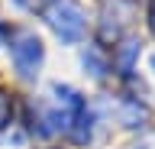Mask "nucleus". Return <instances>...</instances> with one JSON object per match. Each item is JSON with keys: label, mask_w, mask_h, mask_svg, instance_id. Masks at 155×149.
Masks as SVG:
<instances>
[{"label": "nucleus", "mask_w": 155, "mask_h": 149, "mask_svg": "<svg viewBox=\"0 0 155 149\" xmlns=\"http://www.w3.org/2000/svg\"><path fill=\"white\" fill-rule=\"evenodd\" d=\"M48 23L58 29L61 39H78L81 36V26H84L81 10H78L71 0H58L55 7H52V13H48Z\"/></svg>", "instance_id": "f257e3e1"}, {"label": "nucleus", "mask_w": 155, "mask_h": 149, "mask_svg": "<svg viewBox=\"0 0 155 149\" xmlns=\"http://www.w3.org/2000/svg\"><path fill=\"white\" fill-rule=\"evenodd\" d=\"M10 52H13V62H16V68L23 75H32L39 68V62H42V42L36 36H19Z\"/></svg>", "instance_id": "f03ea898"}, {"label": "nucleus", "mask_w": 155, "mask_h": 149, "mask_svg": "<svg viewBox=\"0 0 155 149\" xmlns=\"http://www.w3.org/2000/svg\"><path fill=\"white\" fill-rule=\"evenodd\" d=\"M3 113H7V104H3V97H0V123H3Z\"/></svg>", "instance_id": "7ed1b4c3"}]
</instances>
